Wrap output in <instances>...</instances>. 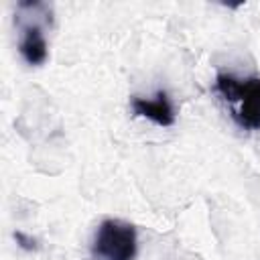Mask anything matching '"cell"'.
Instances as JSON below:
<instances>
[{"mask_svg": "<svg viewBox=\"0 0 260 260\" xmlns=\"http://www.w3.org/2000/svg\"><path fill=\"white\" fill-rule=\"evenodd\" d=\"M217 95L230 106L234 122L244 130H260V77L219 73L213 83Z\"/></svg>", "mask_w": 260, "mask_h": 260, "instance_id": "obj_1", "label": "cell"}, {"mask_svg": "<svg viewBox=\"0 0 260 260\" xmlns=\"http://www.w3.org/2000/svg\"><path fill=\"white\" fill-rule=\"evenodd\" d=\"M16 24L20 28L18 53L28 65H43L49 57L45 28L51 24V6L43 2H18Z\"/></svg>", "mask_w": 260, "mask_h": 260, "instance_id": "obj_2", "label": "cell"}, {"mask_svg": "<svg viewBox=\"0 0 260 260\" xmlns=\"http://www.w3.org/2000/svg\"><path fill=\"white\" fill-rule=\"evenodd\" d=\"M138 254L136 228L124 219H104L91 242L95 260H134Z\"/></svg>", "mask_w": 260, "mask_h": 260, "instance_id": "obj_3", "label": "cell"}, {"mask_svg": "<svg viewBox=\"0 0 260 260\" xmlns=\"http://www.w3.org/2000/svg\"><path fill=\"white\" fill-rule=\"evenodd\" d=\"M134 116L146 118L158 126H173L175 124V108L167 95V91H156L154 98H138L130 100Z\"/></svg>", "mask_w": 260, "mask_h": 260, "instance_id": "obj_4", "label": "cell"}, {"mask_svg": "<svg viewBox=\"0 0 260 260\" xmlns=\"http://www.w3.org/2000/svg\"><path fill=\"white\" fill-rule=\"evenodd\" d=\"M14 240L18 242V246L20 248H24V250H37L39 246H37V240H32V238H28L26 234H22V232H16L14 234Z\"/></svg>", "mask_w": 260, "mask_h": 260, "instance_id": "obj_5", "label": "cell"}]
</instances>
